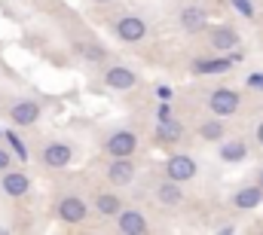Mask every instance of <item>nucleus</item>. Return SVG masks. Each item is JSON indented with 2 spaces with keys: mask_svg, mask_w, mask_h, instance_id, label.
<instances>
[{
  "mask_svg": "<svg viewBox=\"0 0 263 235\" xmlns=\"http://www.w3.org/2000/svg\"><path fill=\"white\" fill-rule=\"evenodd\" d=\"M114 189H117V186H114ZM114 189H98V192H92V211H95V217L114 220V217L126 208L123 195H120V192H114Z\"/></svg>",
  "mask_w": 263,
  "mask_h": 235,
  "instance_id": "aec40b11",
  "label": "nucleus"
},
{
  "mask_svg": "<svg viewBox=\"0 0 263 235\" xmlns=\"http://www.w3.org/2000/svg\"><path fill=\"white\" fill-rule=\"evenodd\" d=\"M162 174H168L172 180H178V183H190V180H196L199 177V162L190 156V153L175 150V153L165 156V162H162Z\"/></svg>",
  "mask_w": 263,
  "mask_h": 235,
  "instance_id": "ddd939ff",
  "label": "nucleus"
},
{
  "mask_svg": "<svg viewBox=\"0 0 263 235\" xmlns=\"http://www.w3.org/2000/svg\"><path fill=\"white\" fill-rule=\"evenodd\" d=\"M230 6L242 15V18H257V6H254V0H230Z\"/></svg>",
  "mask_w": 263,
  "mask_h": 235,
  "instance_id": "5701e85b",
  "label": "nucleus"
},
{
  "mask_svg": "<svg viewBox=\"0 0 263 235\" xmlns=\"http://www.w3.org/2000/svg\"><path fill=\"white\" fill-rule=\"evenodd\" d=\"M248 156H251V144L245 138H239V134H233V138L227 134L217 144V159L223 165H242V162H248Z\"/></svg>",
  "mask_w": 263,
  "mask_h": 235,
  "instance_id": "6ab92c4d",
  "label": "nucleus"
},
{
  "mask_svg": "<svg viewBox=\"0 0 263 235\" xmlns=\"http://www.w3.org/2000/svg\"><path fill=\"white\" fill-rule=\"evenodd\" d=\"M107 28H110V34L120 40V43H126V46H135V43H144L147 40V34H150V22H147V15H141V12H114L110 18H107Z\"/></svg>",
  "mask_w": 263,
  "mask_h": 235,
  "instance_id": "20e7f679",
  "label": "nucleus"
},
{
  "mask_svg": "<svg viewBox=\"0 0 263 235\" xmlns=\"http://www.w3.org/2000/svg\"><path fill=\"white\" fill-rule=\"evenodd\" d=\"M15 162H18V159H15V153H12V150H6V147L0 144V174H3V171H9V168H15Z\"/></svg>",
  "mask_w": 263,
  "mask_h": 235,
  "instance_id": "b1692460",
  "label": "nucleus"
},
{
  "mask_svg": "<svg viewBox=\"0 0 263 235\" xmlns=\"http://www.w3.org/2000/svg\"><path fill=\"white\" fill-rule=\"evenodd\" d=\"M101 177L107 180V186H132L138 180V162L135 156H104V165H101Z\"/></svg>",
  "mask_w": 263,
  "mask_h": 235,
  "instance_id": "6e6552de",
  "label": "nucleus"
},
{
  "mask_svg": "<svg viewBox=\"0 0 263 235\" xmlns=\"http://www.w3.org/2000/svg\"><path fill=\"white\" fill-rule=\"evenodd\" d=\"M52 214H55V220L65 223V226H86L95 211H92V202H89L83 192H77V189H62V192H55V199H52Z\"/></svg>",
  "mask_w": 263,
  "mask_h": 235,
  "instance_id": "f257e3e1",
  "label": "nucleus"
},
{
  "mask_svg": "<svg viewBox=\"0 0 263 235\" xmlns=\"http://www.w3.org/2000/svg\"><path fill=\"white\" fill-rule=\"evenodd\" d=\"M254 180H257V183L263 186V165H260V171H257V177H254Z\"/></svg>",
  "mask_w": 263,
  "mask_h": 235,
  "instance_id": "c756f323",
  "label": "nucleus"
},
{
  "mask_svg": "<svg viewBox=\"0 0 263 235\" xmlns=\"http://www.w3.org/2000/svg\"><path fill=\"white\" fill-rule=\"evenodd\" d=\"M184 186L187 183H178V180H172L168 174H162L150 183V199L156 205H162V208H181L187 202V189Z\"/></svg>",
  "mask_w": 263,
  "mask_h": 235,
  "instance_id": "9b49d317",
  "label": "nucleus"
},
{
  "mask_svg": "<svg viewBox=\"0 0 263 235\" xmlns=\"http://www.w3.org/2000/svg\"><path fill=\"white\" fill-rule=\"evenodd\" d=\"M70 52L80 61H86V64H104V61H110L107 46L101 40H95V37H73L70 40Z\"/></svg>",
  "mask_w": 263,
  "mask_h": 235,
  "instance_id": "f3484780",
  "label": "nucleus"
},
{
  "mask_svg": "<svg viewBox=\"0 0 263 235\" xmlns=\"http://www.w3.org/2000/svg\"><path fill=\"white\" fill-rule=\"evenodd\" d=\"M196 138L202 144H220L227 138V119L211 113V116H202L196 122Z\"/></svg>",
  "mask_w": 263,
  "mask_h": 235,
  "instance_id": "412c9836",
  "label": "nucleus"
},
{
  "mask_svg": "<svg viewBox=\"0 0 263 235\" xmlns=\"http://www.w3.org/2000/svg\"><path fill=\"white\" fill-rule=\"evenodd\" d=\"M254 144H257V147H263V116L257 119V125H254Z\"/></svg>",
  "mask_w": 263,
  "mask_h": 235,
  "instance_id": "bb28decb",
  "label": "nucleus"
},
{
  "mask_svg": "<svg viewBox=\"0 0 263 235\" xmlns=\"http://www.w3.org/2000/svg\"><path fill=\"white\" fill-rule=\"evenodd\" d=\"M89 3H95V6H107V3H114V0H89Z\"/></svg>",
  "mask_w": 263,
  "mask_h": 235,
  "instance_id": "c85d7f7f",
  "label": "nucleus"
},
{
  "mask_svg": "<svg viewBox=\"0 0 263 235\" xmlns=\"http://www.w3.org/2000/svg\"><path fill=\"white\" fill-rule=\"evenodd\" d=\"M236 55H227V52H211V55H196L190 61V73L193 76H220V73H230Z\"/></svg>",
  "mask_w": 263,
  "mask_h": 235,
  "instance_id": "4468645a",
  "label": "nucleus"
},
{
  "mask_svg": "<svg viewBox=\"0 0 263 235\" xmlns=\"http://www.w3.org/2000/svg\"><path fill=\"white\" fill-rule=\"evenodd\" d=\"M251 89H263V73H248V80H245Z\"/></svg>",
  "mask_w": 263,
  "mask_h": 235,
  "instance_id": "a878e982",
  "label": "nucleus"
},
{
  "mask_svg": "<svg viewBox=\"0 0 263 235\" xmlns=\"http://www.w3.org/2000/svg\"><path fill=\"white\" fill-rule=\"evenodd\" d=\"M101 156H138L141 153V134L132 125H110L98 134Z\"/></svg>",
  "mask_w": 263,
  "mask_h": 235,
  "instance_id": "f03ea898",
  "label": "nucleus"
},
{
  "mask_svg": "<svg viewBox=\"0 0 263 235\" xmlns=\"http://www.w3.org/2000/svg\"><path fill=\"white\" fill-rule=\"evenodd\" d=\"M208 25H211V15H208V9L202 6V3H181L178 9H175V28L181 31V34H205L208 31Z\"/></svg>",
  "mask_w": 263,
  "mask_h": 235,
  "instance_id": "1a4fd4ad",
  "label": "nucleus"
},
{
  "mask_svg": "<svg viewBox=\"0 0 263 235\" xmlns=\"http://www.w3.org/2000/svg\"><path fill=\"white\" fill-rule=\"evenodd\" d=\"M114 229L123 232V235H144V232H150V217H147L141 208L126 205V208L114 217Z\"/></svg>",
  "mask_w": 263,
  "mask_h": 235,
  "instance_id": "a211bd4d",
  "label": "nucleus"
},
{
  "mask_svg": "<svg viewBox=\"0 0 263 235\" xmlns=\"http://www.w3.org/2000/svg\"><path fill=\"white\" fill-rule=\"evenodd\" d=\"M37 159H40V165L49 168V171H65L67 165L77 159V147H73L70 138H59V134H55V138H46V141L40 144Z\"/></svg>",
  "mask_w": 263,
  "mask_h": 235,
  "instance_id": "423d86ee",
  "label": "nucleus"
},
{
  "mask_svg": "<svg viewBox=\"0 0 263 235\" xmlns=\"http://www.w3.org/2000/svg\"><path fill=\"white\" fill-rule=\"evenodd\" d=\"M205 107H208V113L233 119L242 110V92L236 86H211L205 92Z\"/></svg>",
  "mask_w": 263,
  "mask_h": 235,
  "instance_id": "0eeeda50",
  "label": "nucleus"
},
{
  "mask_svg": "<svg viewBox=\"0 0 263 235\" xmlns=\"http://www.w3.org/2000/svg\"><path fill=\"white\" fill-rule=\"evenodd\" d=\"M217 232H236V223H220Z\"/></svg>",
  "mask_w": 263,
  "mask_h": 235,
  "instance_id": "cd10ccee",
  "label": "nucleus"
},
{
  "mask_svg": "<svg viewBox=\"0 0 263 235\" xmlns=\"http://www.w3.org/2000/svg\"><path fill=\"white\" fill-rule=\"evenodd\" d=\"M187 134H190V131H187V125H184L181 119H156V125H153V131H150V144L172 150V147L184 144Z\"/></svg>",
  "mask_w": 263,
  "mask_h": 235,
  "instance_id": "f8f14e48",
  "label": "nucleus"
},
{
  "mask_svg": "<svg viewBox=\"0 0 263 235\" xmlns=\"http://www.w3.org/2000/svg\"><path fill=\"white\" fill-rule=\"evenodd\" d=\"M205 43H208L211 52H227V55H233V52L242 49V34H239L236 25L220 22V25H208V31H205Z\"/></svg>",
  "mask_w": 263,
  "mask_h": 235,
  "instance_id": "9d476101",
  "label": "nucleus"
},
{
  "mask_svg": "<svg viewBox=\"0 0 263 235\" xmlns=\"http://www.w3.org/2000/svg\"><path fill=\"white\" fill-rule=\"evenodd\" d=\"M156 98L165 104V101H172L175 95H172V86H156Z\"/></svg>",
  "mask_w": 263,
  "mask_h": 235,
  "instance_id": "393cba45",
  "label": "nucleus"
},
{
  "mask_svg": "<svg viewBox=\"0 0 263 235\" xmlns=\"http://www.w3.org/2000/svg\"><path fill=\"white\" fill-rule=\"evenodd\" d=\"M0 144H3V131H0Z\"/></svg>",
  "mask_w": 263,
  "mask_h": 235,
  "instance_id": "7c9ffc66",
  "label": "nucleus"
},
{
  "mask_svg": "<svg viewBox=\"0 0 263 235\" xmlns=\"http://www.w3.org/2000/svg\"><path fill=\"white\" fill-rule=\"evenodd\" d=\"M227 205L233 208V211H239V214H248V211H257L263 205V186L257 180H251V183H242V186H236L230 195H227Z\"/></svg>",
  "mask_w": 263,
  "mask_h": 235,
  "instance_id": "2eb2a0df",
  "label": "nucleus"
},
{
  "mask_svg": "<svg viewBox=\"0 0 263 235\" xmlns=\"http://www.w3.org/2000/svg\"><path fill=\"white\" fill-rule=\"evenodd\" d=\"M3 141L9 144V150L15 153V159H18V162H28V159H31V150L25 147V141H22L12 128H6V131H3Z\"/></svg>",
  "mask_w": 263,
  "mask_h": 235,
  "instance_id": "4be33fe9",
  "label": "nucleus"
},
{
  "mask_svg": "<svg viewBox=\"0 0 263 235\" xmlns=\"http://www.w3.org/2000/svg\"><path fill=\"white\" fill-rule=\"evenodd\" d=\"M98 83L110 92H132L141 86V70L129 64V61H104L101 64V73H98Z\"/></svg>",
  "mask_w": 263,
  "mask_h": 235,
  "instance_id": "39448f33",
  "label": "nucleus"
},
{
  "mask_svg": "<svg viewBox=\"0 0 263 235\" xmlns=\"http://www.w3.org/2000/svg\"><path fill=\"white\" fill-rule=\"evenodd\" d=\"M46 113V104L34 95H18V98H9L3 107H0V116L6 119L12 128H34Z\"/></svg>",
  "mask_w": 263,
  "mask_h": 235,
  "instance_id": "7ed1b4c3",
  "label": "nucleus"
},
{
  "mask_svg": "<svg viewBox=\"0 0 263 235\" xmlns=\"http://www.w3.org/2000/svg\"><path fill=\"white\" fill-rule=\"evenodd\" d=\"M0 192L6 195V199H28L31 192H34V180L28 171H22V168H9V171H3L0 174Z\"/></svg>",
  "mask_w": 263,
  "mask_h": 235,
  "instance_id": "dca6fc26",
  "label": "nucleus"
}]
</instances>
